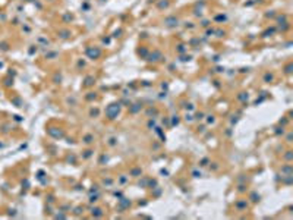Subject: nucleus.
Listing matches in <instances>:
<instances>
[{
	"instance_id": "obj_1",
	"label": "nucleus",
	"mask_w": 293,
	"mask_h": 220,
	"mask_svg": "<svg viewBox=\"0 0 293 220\" xmlns=\"http://www.w3.org/2000/svg\"><path fill=\"white\" fill-rule=\"evenodd\" d=\"M119 111H120V104H119V103H113V104H110V106L106 109V116H107L109 119H114V117H117Z\"/></svg>"
},
{
	"instance_id": "obj_2",
	"label": "nucleus",
	"mask_w": 293,
	"mask_h": 220,
	"mask_svg": "<svg viewBox=\"0 0 293 220\" xmlns=\"http://www.w3.org/2000/svg\"><path fill=\"white\" fill-rule=\"evenodd\" d=\"M100 53H101V51H100L98 48H95L94 51H92V50H88V54H90V56H91L92 59H97L98 56H100Z\"/></svg>"
}]
</instances>
